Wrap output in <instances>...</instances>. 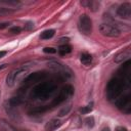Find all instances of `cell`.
<instances>
[{"label": "cell", "instance_id": "cell-12", "mask_svg": "<svg viewBox=\"0 0 131 131\" xmlns=\"http://www.w3.org/2000/svg\"><path fill=\"white\" fill-rule=\"evenodd\" d=\"M54 33H55V31L52 30V29L46 30V31H44V32L40 35V38L43 39V40H48V39H50V38H52V37L54 36Z\"/></svg>", "mask_w": 131, "mask_h": 131}, {"label": "cell", "instance_id": "cell-10", "mask_svg": "<svg viewBox=\"0 0 131 131\" xmlns=\"http://www.w3.org/2000/svg\"><path fill=\"white\" fill-rule=\"evenodd\" d=\"M17 72H18V69H14L13 71H11L7 77H6V84L7 86L9 87H12L14 85V83L16 82V75H17Z\"/></svg>", "mask_w": 131, "mask_h": 131}, {"label": "cell", "instance_id": "cell-6", "mask_svg": "<svg viewBox=\"0 0 131 131\" xmlns=\"http://www.w3.org/2000/svg\"><path fill=\"white\" fill-rule=\"evenodd\" d=\"M130 56H131V50H130V47H127L126 49H123L122 51L117 53L114 60H115V62L120 63V62H124L125 60H128L130 58Z\"/></svg>", "mask_w": 131, "mask_h": 131}, {"label": "cell", "instance_id": "cell-1", "mask_svg": "<svg viewBox=\"0 0 131 131\" xmlns=\"http://www.w3.org/2000/svg\"><path fill=\"white\" fill-rule=\"evenodd\" d=\"M99 32L105 36V37H111V38H115V37H119L121 34L120 29L115 26L114 24H110V23H102L99 26Z\"/></svg>", "mask_w": 131, "mask_h": 131}, {"label": "cell", "instance_id": "cell-20", "mask_svg": "<svg viewBox=\"0 0 131 131\" xmlns=\"http://www.w3.org/2000/svg\"><path fill=\"white\" fill-rule=\"evenodd\" d=\"M9 26V23L7 21H3V23H0V30H3L5 28H7Z\"/></svg>", "mask_w": 131, "mask_h": 131}, {"label": "cell", "instance_id": "cell-9", "mask_svg": "<svg viewBox=\"0 0 131 131\" xmlns=\"http://www.w3.org/2000/svg\"><path fill=\"white\" fill-rule=\"evenodd\" d=\"M61 122L58 119H52L50 121H48L45 125V131H53L55 129H57L58 127H60Z\"/></svg>", "mask_w": 131, "mask_h": 131}, {"label": "cell", "instance_id": "cell-25", "mask_svg": "<svg viewBox=\"0 0 131 131\" xmlns=\"http://www.w3.org/2000/svg\"><path fill=\"white\" fill-rule=\"evenodd\" d=\"M5 67H6V64H1V66H0V71H1L2 69H4Z\"/></svg>", "mask_w": 131, "mask_h": 131}, {"label": "cell", "instance_id": "cell-17", "mask_svg": "<svg viewBox=\"0 0 131 131\" xmlns=\"http://www.w3.org/2000/svg\"><path fill=\"white\" fill-rule=\"evenodd\" d=\"M10 32L11 33H13V34H19L20 32H21V28L20 27H12L11 29H10Z\"/></svg>", "mask_w": 131, "mask_h": 131}, {"label": "cell", "instance_id": "cell-19", "mask_svg": "<svg viewBox=\"0 0 131 131\" xmlns=\"http://www.w3.org/2000/svg\"><path fill=\"white\" fill-rule=\"evenodd\" d=\"M43 51L45 53H55L56 52V49H54L53 47H45L43 49Z\"/></svg>", "mask_w": 131, "mask_h": 131}, {"label": "cell", "instance_id": "cell-24", "mask_svg": "<svg viewBox=\"0 0 131 131\" xmlns=\"http://www.w3.org/2000/svg\"><path fill=\"white\" fill-rule=\"evenodd\" d=\"M101 131H111V130H110V128H108V127H106V126H105V127H103V128L101 129Z\"/></svg>", "mask_w": 131, "mask_h": 131}, {"label": "cell", "instance_id": "cell-21", "mask_svg": "<svg viewBox=\"0 0 131 131\" xmlns=\"http://www.w3.org/2000/svg\"><path fill=\"white\" fill-rule=\"evenodd\" d=\"M69 41H70V39H69V38H61V39L59 40V42H63L64 44H66V43H68Z\"/></svg>", "mask_w": 131, "mask_h": 131}, {"label": "cell", "instance_id": "cell-2", "mask_svg": "<svg viewBox=\"0 0 131 131\" xmlns=\"http://www.w3.org/2000/svg\"><path fill=\"white\" fill-rule=\"evenodd\" d=\"M78 29L84 35H90L92 32V21L89 16L82 14L78 21Z\"/></svg>", "mask_w": 131, "mask_h": 131}, {"label": "cell", "instance_id": "cell-3", "mask_svg": "<svg viewBox=\"0 0 131 131\" xmlns=\"http://www.w3.org/2000/svg\"><path fill=\"white\" fill-rule=\"evenodd\" d=\"M48 66H49L52 70H54L55 72H57L59 75H61V76H63V77H71V76H72L71 70H70L69 68H67L66 66L59 63V62L51 61V62L48 63Z\"/></svg>", "mask_w": 131, "mask_h": 131}, {"label": "cell", "instance_id": "cell-23", "mask_svg": "<svg viewBox=\"0 0 131 131\" xmlns=\"http://www.w3.org/2000/svg\"><path fill=\"white\" fill-rule=\"evenodd\" d=\"M4 55H6V51H0V58L3 57Z\"/></svg>", "mask_w": 131, "mask_h": 131}, {"label": "cell", "instance_id": "cell-14", "mask_svg": "<svg viewBox=\"0 0 131 131\" xmlns=\"http://www.w3.org/2000/svg\"><path fill=\"white\" fill-rule=\"evenodd\" d=\"M85 125H86V127H87L88 129L93 128L94 125H95L94 118H93V117H87V118L85 119Z\"/></svg>", "mask_w": 131, "mask_h": 131}, {"label": "cell", "instance_id": "cell-11", "mask_svg": "<svg viewBox=\"0 0 131 131\" xmlns=\"http://www.w3.org/2000/svg\"><path fill=\"white\" fill-rule=\"evenodd\" d=\"M80 60H81L82 64H84V66H89V64L91 63V61H92V56H91L89 53L84 52V53L81 54Z\"/></svg>", "mask_w": 131, "mask_h": 131}, {"label": "cell", "instance_id": "cell-22", "mask_svg": "<svg viewBox=\"0 0 131 131\" xmlns=\"http://www.w3.org/2000/svg\"><path fill=\"white\" fill-rule=\"evenodd\" d=\"M116 131H126V129H125L124 127H118V128L116 129Z\"/></svg>", "mask_w": 131, "mask_h": 131}, {"label": "cell", "instance_id": "cell-15", "mask_svg": "<svg viewBox=\"0 0 131 131\" xmlns=\"http://www.w3.org/2000/svg\"><path fill=\"white\" fill-rule=\"evenodd\" d=\"M92 108H93V103L91 102L90 104L81 107V108H80V113H82V114H88V113H90V112L92 111Z\"/></svg>", "mask_w": 131, "mask_h": 131}, {"label": "cell", "instance_id": "cell-8", "mask_svg": "<svg viewBox=\"0 0 131 131\" xmlns=\"http://www.w3.org/2000/svg\"><path fill=\"white\" fill-rule=\"evenodd\" d=\"M118 107L123 111L124 113H129L130 112V107H131V102H130V98L129 97H125L123 99H121L118 102Z\"/></svg>", "mask_w": 131, "mask_h": 131}, {"label": "cell", "instance_id": "cell-7", "mask_svg": "<svg viewBox=\"0 0 131 131\" xmlns=\"http://www.w3.org/2000/svg\"><path fill=\"white\" fill-rule=\"evenodd\" d=\"M81 5L85 6L86 8L90 9L91 11H97L99 9V2L94 1V0H86V1H81Z\"/></svg>", "mask_w": 131, "mask_h": 131}, {"label": "cell", "instance_id": "cell-16", "mask_svg": "<svg viewBox=\"0 0 131 131\" xmlns=\"http://www.w3.org/2000/svg\"><path fill=\"white\" fill-rule=\"evenodd\" d=\"M34 23H32V21H28V23H26V25H25V30L26 31H31V30H33L34 29Z\"/></svg>", "mask_w": 131, "mask_h": 131}, {"label": "cell", "instance_id": "cell-4", "mask_svg": "<svg viewBox=\"0 0 131 131\" xmlns=\"http://www.w3.org/2000/svg\"><path fill=\"white\" fill-rule=\"evenodd\" d=\"M121 92V85L119 83V81L117 79L111 81V84L108 85V90H107V94L110 99H114L116 98Z\"/></svg>", "mask_w": 131, "mask_h": 131}, {"label": "cell", "instance_id": "cell-5", "mask_svg": "<svg viewBox=\"0 0 131 131\" xmlns=\"http://www.w3.org/2000/svg\"><path fill=\"white\" fill-rule=\"evenodd\" d=\"M117 13L120 17L124 19H130L131 17V4L129 2H125L119 6L117 9Z\"/></svg>", "mask_w": 131, "mask_h": 131}, {"label": "cell", "instance_id": "cell-18", "mask_svg": "<svg viewBox=\"0 0 131 131\" xmlns=\"http://www.w3.org/2000/svg\"><path fill=\"white\" fill-rule=\"evenodd\" d=\"M70 110H71V104L69 105V106H67V108L64 107L63 110H61L60 112H59V116L60 117H62V116H64V115H67L69 112H70Z\"/></svg>", "mask_w": 131, "mask_h": 131}, {"label": "cell", "instance_id": "cell-26", "mask_svg": "<svg viewBox=\"0 0 131 131\" xmlns=\"http://www.w3.org/2000/svg\"><path fill=\"white\" fill-rule=\"evenodd\" d=\"M0 95H1V91H0Z\"/></svg>", "mask_w": 131, "mask_h": 131}, {"label": "cell", "instance_id": "cell-13", "mask_svg": "<svg viewBox=\"0 0 131 131\" xmlns=\"http://www.w3.org/2000/svg\"><path fill=\"white\" fill-rule=\"evenodd\" d=\"M71 50H72V48H71V46L68 45V44H63V45H60V46L58 47V53H59L60 55H66V54L70 53Z\"/></svg>", "mask_w": 131, "mask_h": 131}]
</instances>
